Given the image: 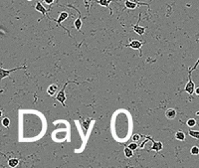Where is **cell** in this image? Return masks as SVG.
Returning <instances> with one entry per match:
<instances>
[{
    "mask_svg": "<svg viewBox=\"0 0 199 168\" xmlns=\"http://www.w3.org/2000/svg\"><path fill=\"white\" fill-rule=\"evenodd\" d=\"M198 64H199V59H198V61L196 62L195 65H194L193 67L190 68V69L188 70V82H187V84H186V86H185L184 92H186L189 95H193L194 91H195V85H194L193 81H192V79H191V74H192V71H193V70H195L196 68H197Z\"/></svg>",
    "mask_w": 199,
    "mask_h": 168,
    "instance_id": "cell-1",
    "label": "cell"
},
{
    "mask_svg": "<svg viewBox=\"0 0 199 168\" xmlns=\"http://www.w3.org/2000/svg\"><path fill=\"white\" fill-rule=\"evenodd\" d=\"M25 68H26V66H22V67H17V68H14V69H10V70H6V69H3V68H1V70H0V79H1V80H3V79L7 78V77L10 75V73H12V72L16 71V70L25 69Z\"/></svg>",
    "mask_w": 199,
    "mask_h": 168,
    "instance_id": "cell-2",
    "label": "cell"
},
{
    "mask_svg": "<svg viewBox=\"0 0 199 168\" xmlns=\"http://www.w3.org/2000/svg\"><path fill=\"white\" fill-rule=\"evenodd\" d=\"M69 84V82L66 83V84L64 85V87L62 88V90L60 91V92L58 93V95H57L56 97V99L58 101H60V103H62L63 106H65V101H66V95H65V89H66L67 85Z\"/></svg>",
    "mask_w": 199,
    "mask_h": 168,
    "instance_id": "cell-3",
    "label": "cell"
},
{
    "mask_svg": "<svg viewBox=\"0 0 199 168\" xmlns=\"http://www.w3.org/2000/svg\"><path fill=\"white\" fill-rule=\"evenodd\" d=\"M126 47H130L132 49H134V50H139V49L141 48V46H143V42L141 41H138V40H132V41H130V44H128V45H124Z\"/></svg>",
    "mask_w": 199,
    "mask_h": 168,
    "instance_id": "cell-4",
    "label": "cell"
},
{
    "mask_svg": "<svg viewBox=\"0 0 199 168\" xmlns=\"http://www.w3.org/2000/svg\"><path fill=\"white\" fill-rule=\"evenodd\" d=\"M176 114H177V112L174 108H167L166 112H165L166 118L167 120H174V118H176Z\"/></svg>",
    "mask_w": 199,
    "mask_h": 168,
    "instance_id": "cell-5",
    "label": "cell"
},
{
    "mask_svg": "<svg viewBox=\"0 0 199 168\" xmlns=\"http://www.w3.org/2000/svg\"><path fill=\"white\" fill-rule=\"evenodd\" d=\"M35 9H36V11H39V12H41L42 14H44L45 16H48L47 12L49 11V9H46V8L42 5V3L40 1H37V3H36V5H35Z\"/></svg>",
    "mask_w": 199,
    "mask_h": 168,
    "instance_id": "cell-6",
    "label": "cell"
},
{
    "mask_svg": "<svg viewBox=\"0 0 199 168\" xmlns=\"http://www.w3.org/2000/svg\"><path fill=\"white\" fill-rule=\"evenodd\" d=\"M68 17H69V13H68V12H66V11L61 12L60 15H59V17H58V19H57V20H56V22L58 23L59 25H60L61 23L63 22V21L66 20V19L68 18Z\"/></svg>",
    "mask_w": 199,
    "mask_h": 168,
    "instance_id": "cell-7",
    "label": "cell"
},
{
    "mask_svg": "<svg viewBox=\"0 0 199 168\" xmlns=\"http://www.w3.org/2000/svg\"><path fill=\"white\" fill-rule=\"evenodd\" d=\"M132 28L135 33L138 34V35H141V36H143V34L145 33V27H141V26H139V25H133Z\"/></svg>",
    "mask_w": 199,
    "mask_h": 168,
    "instance_id": "cell-8",
    "label": "cell"
},
{
    "mask_svg": "<svg viewBox=\"0 0 199 168\" xmlns=\"http://www.w3.org/2000/svg\"><path fill=\"white\" fill-rule=\"evenodd\" d=\"M124 6L128 9H135L137 7V3L136 2H132V0H126V3H124Z\"/></svg>",
    "mask_w": 199,
    "mask_h": 168,
    "instance_id": "cell-9",
    "label": "cell"
},
{
    "mask_svg": "<svg viewBox=\"0 0 199 168\" xmlns=\"http://www.w3.org/2000/svg\"><path fill=\"white\" fill-rule=\"evenodd\" d=\"M175 139L179 140V141H184L185 140V133L181 130L176 131V133H175Z\"/></svg>",
    "mask_w": 199,
    "mask_h": 168,
    "instance_id": "cell-10",
    "label": "cell"
},
{
    "mask_svg": "<svg viewBox=\"0 0 199 168\" xmlns=\"http://www.w3.org/2000/svg\"><path fill=\"white\" fill-rule=\"evenodd\" d=\"M162 148H163V145H162L161 142H154L153 141V145H152L151 147V150H155V151H159V150H161Z\"/></svg>",
    "mask_w": 199,
    "mask_h": 168,
    "instance_id": "cell-11",
    "label": "cell"
},
{
    "mask_svg": "<svg viewBox=\"0 0 199 168\" xmlns=\"http://www.w3.org/2000/svg\"><path fill=\"white\" fill-rule=\"evenodd\" d=\"M19 164V160L17 158H11L8 160V165L10 167H16Z\"/></svg>",
    "mask_w": 199,
    "mask_h": 168,
    "instance_id": "cell-12",
    "label": "cell"
},
{
    "mask_svg": "<svg viewBox=\"0 0 199 168\" xmlns=\"http://www.w3.org/2000/svg\"><path fill=\"white\" fill-rule=\"evenodd\" d=\"M74 26H75V28L77 29L78 31H80V29H81V27H82L81 16H79V17H78L77 20H75V22H74Z\"/></svg>",
    "mask_w": 199,
    "mask_h": 168,
    "instance_id": "cell-13",
    "label": "cell"
},
{
    "mask_svg": "<svg viewBox=\"0 0 199 168\" xmlns=\"http://www.w3.org/2000/svg\"><path fill=\"white\" fill-rule=\"evenodd\" d=\"M56 91H57V86H56V85H51L49 88H48L47 92H48V93H49L50 95H54L55 93H56Z\"/></svg>",
    "mask_w": 199,
    "mask_h": 168,
    "instance_id": "cell-14",
    "label": "cell"
},
{
    "mask_svg": "<svg viewBox=\"0 0 199 168\" xmlns=\"http://www.w3.org/2000/svg\"><path fill=\"white\" fill-rule=\"evenodd\" d=\"M188 134L191 137L195 138V139H199V131L197 130H192V129H189L188 130Z\"/></svg>",
    "mask_w": 199,
    "mask_h": 168,
    "instance_id": "cell-15",
    "label": "cell"
},
{
    "mask_svg": "<svg viewBox=\"0 0 199 168\" xmlns=\"http://www.w3.org/2000/svg\"><path fill=\"white\" fill-rule=\"evenodd\" d=\"M124 155H126V157H128V158H130L133 155L132 150L130 149L128 146H126V147H124Z\"/></svg>",
    "mask_w": 199,
    "mask_h": 168,
    "instance_id": "cell-16",
    "label": "cell"
},
{
    "mask_svg": "<svg viewBox=\"0 0 199 168\" xmlns=\"http://www.w3.org/2000/svg\"><path fill=\"white\" fill-rule=\"evenodd\" d=\"M111 2H113V0H98V1H97V3L99 4V5H102V6L108 7Z\"/></svg>",
    "mask_w": 199,
    "mask_h": 168,
    "instance_id": "cell-17",
    "label": "cell"
},
{
    "mask_svg": "<svg viewBox=\"0 0 199 168\" xmlns=\"http://www.w3.org/2000/svg\"><path fill=\"white\" fill-rule=\"evenodd\" d=\"M196 120H194V118H189V120L186 122V124H187V126L188 127H193V126H195L196 125Z\"/></svg>",
    "mask_w": 199,
    "mask_h": 168,
    "instance_id": "cell-18",
    "label": "cell"
},
{
    "mask_svg": "<svg viewBox=\"0 0 199 168\" xmlns=\"http://www.w3.org/2000/svg\"><path fill=\"white\" fill-rule=\"evenodd\" d=\"M1 123L4 127H8L10 125V120L8 118H3L1 120Z\"/></svg>",
    "mask_w": 199,
    "mask_h": 168,
    "instance_id": "cell-19",
    "label": "cell"
},
{
    "mask_svg": "<svg viewBox=\"0 0 199 168\" xmlns=\"http://www.w3.org/2000/svg\"><path fill=\"white\" fill-rule=\"evenodd\" d=\"M190 153L192 155H198L199 154V147L198 146H192L190 149Z\"/></svg>",
    "mask_w": 199,
    "mask_h": 168,
    "instance_id": "cell-20",
    "label": "cell"
},
{
    "mask_svg": "<svg viewBox=\"0 0 199 168\" xmlns=\"http://www.w3.org/2000/svg\"><path fill=\"white\" fill-rule=\"evenodd\" d=\"M128 147H130V149L132 150V151H134V150L136 149V148L138 147V146H137V144H136V143H134V142H132V143H130V144H128Z\"/></svg>",
    "mask_w": 199,
    "mask_h": 168,
    "instance_id": "cell-21",
    "label": "cell"
},
{
    "mask_svg": "<svg viewBox=\"0 0 199 168\" xmlns=\"http://www.w3.org/2000/svg\"><path fill=\"white\" fill-rule=\"evenodd\" d=\"M139 138H141V136H139V134H134L132 136V140L133 141H138Z\"/></svg>",
    "mask_w": 199,
    "mask_h": 168,
    "instance_id": "cell-22",
    "label": "cell"
},
{
    "mask_svg": "<svg viewBox=\"0 0 199 168\" xmlns=\"http://www.w3.org/2000/svg\"><path fill=\"white\" fill-rule=\"evenodd\" d=\"M54 1L55 0H44V2H45L46 4H48V5H51Z\"/></svg>",
    "mask_w": 199,
    "mask_h": 168,
    "instance_id": "cell-23",
    "label": "cell"
},
{
    "mask_svg": "<svg viewBox=\"0 0 199 168\" xmlns=\"http://www.w3.org/2000/svg\"><path fill=\"white\" fill-rule=\"evenodd\" d=\"M194 92H195L196 95H199V87H198V88H196V89H195V91H194Z\"/></svg>",
    "mask_w": 199,
    "mask_h": 168,
    "instance_id": "cell-24",
    "label": "cell"
},
{
    "mask_svg": "<svg viewBox=\"0 0 199 168\" xmlns=\"http://www.w3.org/2000/svg\"><path fill=\"white\" fill-rule=\"evenodd\" d=\"M27 1H32V0H27Z\"/></svg>",
    "mask_w": 199,
    "mask_h": 168,
    "instance_id": "cell-25",
    "label": "cell"
},
{
    "mask_svg": "<svg viewBox=\"0 0 199 168\" xmlns=\"http://www.w3.org/2000/svg\"><path fill=\"white\" fill-rule=\"evenodd\" d=\"M197 41H198V42H199V39H198V40H197Z\"/></svg>",
    "mask_w": 199,
    "mask_h": 168,
    "instance_id": "cell-26",
    "label": "cell"
}]
</instances>
